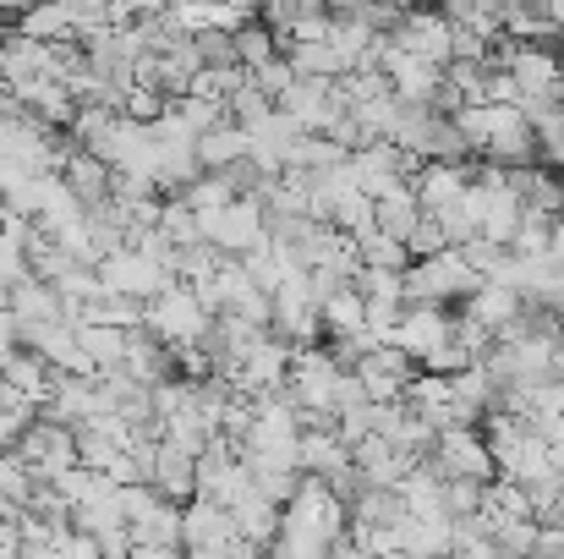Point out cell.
<instances>
[{"label":"cell","mask_w":564,"mask_h":559,"mask_svg":"<svg viewBox=\"0 0 564 559\" xmlns=\"http://www.w3.org/2000/svg\"><path fill=\"white\" fill-rule=\"evenodd\" d=\"M477 286H482V280L466 269L460 247H449V252H438V258H427V264H411V269L400 275L405 308H444V302H466Z\"/></svg>","instance_id":"6da1fadb"},{"label":"cell","mask_w":564,"mask_h":559,"mask_svg":"<svg viewBox=\"0 0 564 559\" xmlns=\"http://www.w3.org/2000/svg\"><path fill=\"white\" fill-rule=\"evenodd\" d=\"M427 461H433V472H438L444 483H494V477H499V472H494V455H488V444H482V433H471V428H444Z\"/></svg>","instance_id":"7a4b0ae2"},{"label":"cell","mask_w":564,"mask_h":559,"mask_svg":"<svg viewBox=\"0 0 564 559\" xmlns=\"http://www.w3.org/2000/svg\"><path fill=\"white\" fill-rule=\"evenodd\" d=\"M389 44L400 50V55H411V61H427V66H449V22L438 17V11H405L400 17V28L389 33Z\"/></svg>","instance_id":"3957f363"},{"label":"cell","mask_w":564,"mask_h":559,"mask_svg":"<svg viewBox=\"0 0 564 559\" xmlns=\"http://www.w3.org/2000/svg\"><path fill=\"white\" fill-rule=\"evenodd\" d=\"M449 313L444 308H405L400 313V324H394V352H405V357H433L444 341H449Z\"/></svg>","instance_id":"277c9868"},{"label":"cell","mask_w":564,"mask_h":559,"mask_svg":"<svg viewBox=\"0 0 564 559\" xmlns=\"http://www.w3.org/2000/svg\"><path fill=\"white\" fill-rule=\"evenodd\" d=\"M471 182H477L471 165H416L411 192H416L422 214H444V208H455V203L466 197V186Z\"/></svg>","instance_id":"5b68a950"},{"label":"cell","mask_w":564,"mask_h":559,"mask_svg":"<svg viewBox=\"0 0 564 559\" xmlns=\"http://www.w3.org/2000/svg\"><path fill=\"white\" fill-rule=\"evenodd\" d=\"M521 308H527V302H521L516 291H505V286H488V280H482V286H477V291L466 297L460 319H471L477 330H488V335L499 341V335H505V330H510V324L521 319Z\"/></svg>","instance_id":"8992f818"},{"label":"cell","mask_w":564,"mask_h":559,"mask_svg":"<svg viewBox=\"0 0 564 559\" xmlns=\"http://www.w3.org/2000/svg\"><path fill=\"white\" fill-rule=\"evenodd\" d=\"M416 219H422V203H416L411 182L394 186V192H383V197L373 203V225H378V236H389V241H400V247H405V236L416 230Z\"/></svg>","instance_id":"52a82bcc"},{"label":"cell","mask_w":564,"mask_h":559,"mask_svg":"<svg viewBox=\"0 0 564 559\" xmlns=\"http://www.w3.org/2000/svg\"><path fill=\"white\" fill-rule=\"evenodd\" d=\"M549 241H554V219L538 214V208H527L521 225H516V236H510V258H521V264L549 258Z\"/></svg>","instance_id":"ba28073f"},{"label":"cell","mask_w":564,"mask_h":559,"mask_svg":"<svg viewBox=\"0 0 564 559\" xmlns=\"http://www.w3.org/2000/svg\"><path fill=\"white\" fill-rule=\"evenodd\" d=\"M400 522H405L400 494H383V488H362L357 494V527H400Z\"/></svg>","instance_id":"9c48e42d"},{"label":"cell","mask_w":564,"mask_h":559,"mask_svg":"<svg viewBox=\"0 0 564 559\" xmlns=\"http://www.w3.org/2000/svg\"><path fill=\"white\" fill-rule=\"evenodd\" d=\"M324 319H329L335 335H362V330H368V302H362L357 291H340V297L324 308Z\"/></svg>","instance_id":"30bf717a"},{"label":"cell","mask_w":564,"mask_h":559,"mask_svg":"<svg viewBox=\"0 0 564 559\" xmlns=\"http://www.w3.org/2000/svg\"><path fill=\"white\" fill-rule=\"evenodd\" d=\"M241 149H247V132H230V127H214V132L197 138V160L203 165H230Z\"/></svg>","instance_id":"8fae6325"},{"label":"cell","mask_w":564,"mask_h":559,"mask_svg":"<svg viewBox=\"0 0 564 559\" xmlns=\"http://www.w3.org/2000/svg\"><path fill=\"white\" fill-rule=\"evenodd\" d=\"M466 368H477V357H471V352H466L455 335H449V341H444L433 357H422V373H433V378H460Z\"/></svg>","instance_id":"7c38bea8"},{"label":"cell","mask_w":564,"mask_h":559,"mask_svg":"<svg viewBox=\"0 0 564 559\" xmlns=\"http://www.w3.org/2000/svg\"><path fill=\"white\" fill-rule=\"evenodd\" d=\"M405 252H411V264H427V258L449 252V241H444V230H438V219H433V214H422V219H416V230L405 236Z\"/></svg>","instance_id":"4fadbf2b"},{"label":"cell","mask_w":564,"mask_h":559,"mask_svg":"<svg viewBox=\"0 0 564 559\" xmlns=\"http://www.w3.org/2000/svg\"><path fill=\"white\" fill-rule=\"evenodd\" d=\"M482 488H488V483H444V516H449V522L482 516Z\"/></svg>","instance_id":"5bb4252c"},{"label":"cell","mask_w":564,"mask_h":559,"mask_svg":"<svg viewBox=\"0 0 564 559\" xmlns=\"http://www.w3.org/2000/svg\"><path fill=\"white\" fill-rule=\"evenodd\" d=\"M17 313L33 319V324H50V319H55V297L39 291V286H22V291H17Z\"/></svg>","instance_id":"9a60e30c"},{"label":"cell","mask_w":564,"mask_h":559,"mask_svg":"<svg viewBox=\"0 0 564 559\" xmlns=\"http://www.w3.org/2000/svg\"><path fill=\"white\" fill-rule=\"evenodd\" d=\"M77 346L94 352V363H121V335H110V330H83Z\"/></svg>","instance_id":"2e32d148"},{"label":"cell","mask_w":564,"mask_h":559,"mask_svg":"<svg viewBox=\"0 0 564 559\" xmlns=\"http://www.w3.org/2000/svg\"><path fill=\"white\" fill-rule=\"evenodd\" d=\"M236 50H241V55H247L258 72L269 66V39H263V33H241V39H236Z\"/></svg>","instance_id":"e0dca14e"},{"label":"cell","mask_w":564,"mask_h":559,"mask_svg":"<svg viewBox=\"0 0 564 559\" xmlns=\"http://www.w3.org/2000/svg\"><path fill=\"white\" fill-rule=\"evenodd\" d=\"M132 110H138V116H154V110H160V99H154V94H143V88H138V94H132Z\"/></svg>","instance_id":"ac0fdd59"},{"label":"cell","mask_w":564,"mask_h":559,"mask_svg":"<svg viewBox=\"0 0 564 559\" xmlns=\"http://www.w3.org/2000/svg\"><path fill=\"white\" fill-rule=\"evenodd\" d=\"M549 258L564 264V219H554V241H549Z\"/></svg>","instance_id":"d6986e66"},{"label":"cell","mask_w":564,"mask_h":559,"mask_svg":"<svg viewBox=\"0 0 564 559\" xmlns=\"http://www.w3.org/2000/svg\"><path fill=\"white\" fill-rule=\"evenodd\" d=\"M549 450H554V472L564 477V439H560V444H549Z\"/></svg>","instance_id":"ffe728a7"},{"label":"cell","mask_w":564,"mask_h":559,"mask_svg":"<svg viewBox=\"0 0 564 559\" xmlns=\"http://www.w3.org/2000/svg\"><path fill=\"white\" fill-rule=\"evenodd\" d=\"M394 559H422V555H394Z\"/></svg>","instance_id":"44dd1931"}]
</instances>
